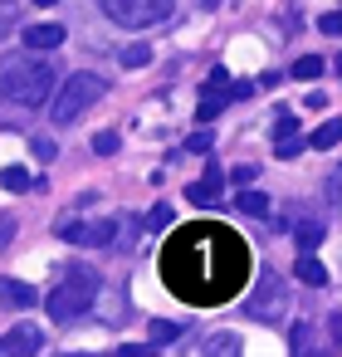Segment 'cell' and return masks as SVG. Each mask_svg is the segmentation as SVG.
Listing matches in <instances>:
<instances>
[{"mask_svg": "<svg viewBox=\"0 0 342 357\" xmlns=\"http://www.w3.org/2000/svg\"><path fill=\"white\" fill-rule=\"evenodd\" d=\"M166 294H176L191 308H220L235 294H244L254 274V255L244 235L225 220H186L166 235L157 255Z\"/></svg>", "mask_w": 342, "mask_h": 357, "instance_id": "1", "label": "cell"}, {"mask_svg": "<svg viewBox=\"0 0 342 357\" xmlns=\"http://www.w3.org/2000/svg\"><path fill=\"white\" fill-rule=\"evenodd\" d=\"M0 93H6L10 103H20V108L49 103V93H54V64L49 59H35V54L6 59V69H0Z\"/></svg>", "mask_w": 342, "mask_h": 357, "instance_id": "2", "label": "cell"}, {"mask_svg": "<svg viewBox=\"0 0 342 357\" xmlns=\"http://www.w3.org/2000/svg\"><path fill=\"white\" fill-rule=\"evenodd\" d=\"M93 289H98V274L84 269V264H74L69 279H64L59 289H49V298H45V303H49V318H54V323H74L79 313L93 308V298H98Z\"/></svg>", "mask_w": 342, "mask_h": 357, "instance_id": "3", "label": "cell"}, {"mask_svg": "<svg viewBox=\"0 0 342 357\" xmlns=\"http://www.w3.org/2000/svg\"><path fill=\"white\" fill-rule=\"evenodd\" d=\"M108 93V84L98 79V74H74V79H64L54 93H49V118L54 123H74L84 108H93L98 98Z\"/></svg>", "mask_w": 342, "mask_h": 357, "instance_id": "4", "label": "cell"}, {"mask_svg": "<svg viewBox=\"0 0 342 357\" xmlns=\"http://www.w3.org/2000/svg\"><path fill=\"white\" fill-rule=\"evenodd\" d=\"M98 6H103L123 30H147V25L171 20V6H176V0H98Z\"/></svg>", "mask_w": 342, "mask_h": 357, "instance_id": "5", "label": "cell"}, {"mask_svg": "<svg viewBox=\"0 0 342 357\" xmlns=\"http://www.w3.org/2000/svg\"><path fill=\"white\" fill-rule=\"evenodd\" d=\"M283 303H288V294H283V279H279L274 269H259V279H254V294L244 298V313H249V318H264V323H274V318H283Z\"/></svg>", "mask_w": 342, "mask_h": 357, "instance_id": "6", "label": "cell"}, {"mask_svg": "<svg viewBox=\"0 0 342 357\" xmlns=\"http://www.w3.org/2000/svg\"><path fill=\"white\" fill-rule=\"evenodd\" d=\"M40 347H45V333L35 323H20V328H10L0 337V352H40Z\"/></svg>", "mask_w": 342, "mask_h": 357, "instance_id": "7", "label": "cell"}, {"mask_svg": "<svg viewBox=\"0 0 342 357\" xmlns=\"http://www.w3.org/2000/svg\"><path fill=\"white\" fill-rule=\"evenodd\" d=\"M0 303H6V308H35L40 289L25 284V279H0Z\"/></svg>", "mask_w": 342, "mask_h": 357, "instance_id": "8", "label": "cell"}, {"mask_svg": "<svg viewBox=\"0 0 342 357\" xmlns=\"http://www.w3.org/2000/svg\"><path fill=\"white\" fill-rule=\"evenodd\" d=\"M64 45V25H30L25 30V50H59Z\"/></svg>", "mask_w": 342, "mask_h": 357, "instance_id": "9", "label": "cell"}, {"mask_svg": "<svg viewBox=\"0 0 342 357\" xmlns=\"http://www.w3.org/2000/svg\"><path fill=\"white\" fill-rule=\"evenodd\" d=\"M186 201H191V206H215V201H220V172L210 167L205 181H191V186H186Z\"/></svg>", "mask_w": 342, "mask_h": 357, "instance_id": "10", "label": "cell"}, {"mask_svg": "<svg viewBox=\"0 0 342 357\" xmlns=\"http://www.w3.org/2000/svg\"><path fill=\"white\" fill-rule=\"evenodd\" d=\"M113 240H118V220H113V215H98L93 225H84V240H79V245L103 250V245H113Z\"/></svg>", "mask_w": 342, "mask_h": 357, "instance_id": "11", "label": "cell"}, {"mask_svg": "<svg viewBox=\"0 0 342 357\" xmlns=\"http://www.w3.org/2000/svg\"><path fill=\"white\" fill-rule=\"evenodd\" d=\"M225 103H230V98H225V89H205V93H201V103H196V123H201V128H205V123H215Z\"/></svg>", "mask_w": 342, "mask_h": 357, "instance_id": "12", "label": "cell"}, {"mask_svg": "<svg viewBox=\"0 0 342 357\" xmlns=\"http://www.w3.org/2000/svg\"><path fill=\"white\" fill-rule=\"evenodd\" d=\"M298 147H303V137H298V123L283 113V118H279V142H274V152H279V157H298Z\"/></svg>", "mask_w": 342, "mask_h": 357, "instance_id": "13", "label": "cell"}, {"mask_svg": "<svg viewBox=\"0 0 342 357\" xmlns=\"http://www.w3.org/2000/svg\"><path fill=\"white\" fill-rule=\"evenodd\" d=\"M337 137H342V123H337V118H327L322 128H313V132H308V147H313V152H332V147H337Z\"/></svg>", "mask_w": 342, "mask_h": 357, "instance_id": "14", "label": "cell"}, {"mask_svg": "<svg viewBox=\"0 0 342 357\" xmlns=\"http://www.w3.org/2000/svg\"><path fill=\"white\" fill-rule=\"evenodd\" d=\"M293 274H298L303 284H313V289H322V284H327V269H322V264L313 259V250H303V255H298V264H293Z\"/></svg>", "mask_w": 342, "mask_h": 357, "instance_id": "15", "label": "cell"}, {"mask_svg": "<svg viewBox=\"0 0 342 357\" xmlns=\"http://www.w3.org/2000/svg\"><path fill=\"white\" fill-rule=\"evenodd\" d=\"M235 211H240V215H269V196H264V191H249V186H240V201H235Z\"/></svg>", "mask_w": 342, "mask_h": 357, "instance_id": "16", "label": "cell"}, {"mask_svg": "<svg viewBox=\"0 0 342 357\" xmlns=\"http://www.w3.org/2000/svg\"><path fill=\"white\" fill-rule=\"evenodd\" d=\"M118 64H123V69H147V64H152V45H127V50L118 54Z\"/></svg>", "mask_w": 342, "mask_h": 357, "instance_id": "17", "label": "cell"}, {"mask_svg": "<svg viewBox=\"0 0 342 357\" xmlns=\"http://www.w3.org/2000/svg\"><path fill=\"white\" fill-rule=\"evenodd\" d=\"M0 186H6V191H30L35 176H30L25 167H6V172H0Z\"/></svg>", "mask_w": 342, "mask_h": 357, "instance_id": "18", "label": "cell"}, {"mask_svg": "<svg viewBox=\"0 0 342 357\" xmlns=\"http://www.w3.org/2000/svg\"><path fill=\"white\" fill-rule=\"evenodd\" d=\"M147 333H152V347H166V342H176V337H181V328H176V323H166V318H152V328H147Z\"/></svg>", "mask_w": 342, "mask_h": 357, "instance_id": "19", "label": "cell"}, {"mask_svg": "<svg viewBox=\"0 0 342 357\" xmlns=\"http://www.w3.org/2000/svg\"><path fill=\"white\" fill-rule=\"evenodd\" d=\"M293 235H298V250H318V245H322V225H318V220H303Z\"/></svg>", "mask_w": 342, "mask_h": 357, "instance_id": "20", "label": "cell"}, {"mask_svg": "<svg viewBox=\"0 0 342 357\" xmlns=\"http://www.w3.org/2000/svg\"><path fill=\"white\" fill-rule=\"evenodd\" d=\"M293 79H303V84H313V79H322V59H318V54H308V59H298V64H293Z\"/></svg>", "mask_w": 342, "mask_h": 357, "instance_id": "21", "label": "cell"}, {"mask_svg": "<svg viewBox=\"0 0 342 357\" xmlns=\"http://www.w3.org/2000/svg\"><path fill=\"white\" fill-rule=\"evenodd\" d=\"M201 352H240V337L235 333H215V337L201 342Z\"/></svg>", "mask_w": 342, "mask_h": 357, "instance_id": "22", "label": "cell"}, {"mask_svg": "<svg viewBox=\"0 0 342 357\" xmlns=\"http://www.w3.org/2000/svg\"><path fill=\"white\" fill-rule=\"evenodd\" d=\"M93 152H98V157H113V152H118V132H98V137H93Z\"/></svg>", "mask_w": 342, "mask_h": 357, "instance_id": "23", "label": "cell"}, {"mask_svg": "<svg viewBox=\"0 0 342 357\" xmlns=\"http://www.w3.org/2000/svg\"><path fill=\"white\" fill-rule=\"evenodd\" d=\"M308 342H313V328L308 323H293V352H308Z\"/></svg>", "mask_w": 342, "mask_h": 357, "instance_id": "24", "label": "cell"}, {"mask_svg": "<svg viewBox=\"0 0 342 357\" xmlns=\"http://www.w3.org/2000/svg\"><path fill=\"white\" fill-rule=\"evenodd\" d=\"M30 147H35V157H40V162H54V152H59V147H54L49 137H35Z\"/></svg>", "mask_w": 342, "mask_h": 357, "instance_id": "25", "label": "cell"}, {"mask_svg": "<svg viewBox=\"0 0 342 357\" xmlns=\"http://www.w3.org/2000/svg\"><path fill=\"white\" fill-rule=\"evenodd\" d=\"M210 142H215L210 132H196V137H186V152H210Z\"/></svg>", "mask_w": 342, "mask_h": 357, "instance_id": "26", "label": "cell"}, {"mask_svg": "<svg viewBox=\"0 0 342 357\" xmlns=\"http://www.w3.org/2000/svg\"><path fill=\"white\" fill-rule=\"evenodd\" d=\"M15 240V215H0V250Z\"/></svg>", "mask_w": 342, "mask_h": 357, "instance_id": "27", "label": "cell"}, {"mask_svg": "<svg viewBox=\"0 0 342 357\" xmlns=\"http://www.w3.org/2000/svg\"><path fill=\"white\" fill-rule=\"evenodd\" d=\"M318 25H322V35H337V30H342V15H337V10H327Z\"/></svg>", "mask_w": 342, "mask_h": 357, "instance_id": "28", "label": "cell"}, {"mask_svg": "<svg viewBox=\"0 0 342 357\" xmlns=\"http://www.w3.org/2000/svg\"><path fill=\"white\" fill-rule=\"evenodd\" d=\"M254 176H259V172H254V167H235V172H230V181H235V186H249V181H254Z\"/></svg>", "mask_w": 342, "mask_h": 357, "instance_id": "29", "label": "cell"}, {"mask_svg": "<svg viewBox=\"0 0 342 357\" xmlns=\"http://www.w3.org/2000/svg\"><path fill=\"white\" fill-rule=\"evenodd\" d=\"M59 240H84V225H79V220H64V225H59Z\"/></svg>", "mask_w": 342, "mask_h": 357, "instance_id": "30", "label": "cell"}, {"mask_svg": "<svg viewBox=\"0 0 342 357\" xmlns=\"http://www.w3.org/2000/svg\"><path fill=\"white\" fill-rule=\"evenodd\" d=\"M210 89H225V93H230V74H225V69H220V64H215V69H210Z\"/></svg>", "mask_w": 342, "mask_h": 357, "instance_id": "31", "label": "cell"}, {"mask_svg": "<svg viewBox=\"0 0 342 357\" xmlns=\"http://www.w3.org/2000/svg\"><path fill=\"white\" fill-rule=\"evenodd\" d=\"M147 220H152V225H166V220H171V206H166V201H162V206H152V215H147Z\"/></svg>", "mask_w": 342, "mask_h": 357, "instance_id": "32", "label": "cell"}, {"mask_svg": "<svg viewBox=\"0 0 342 357\" xmlns=\"http://www.w3.org/2000/svg\"><path fill=\"white\" fill-rule=\"evenodd\" d=\"M6 20H15V6H6V0H0V30H6Z\"/></svg>", "mask_w": 342, "mask_h": 357, "instance_id": "33", "label": "cell"}, {"mask_svg": "<svg viewBox=\"0 0 342 357\" xmlns=\"http://www.w3.org/2000/svg\"><path fill=\"white\" fill-rule=\"evenodd\" d=\"M196 6H201V10H215V6H220V0H196Z\"/></svg>", "mask_w": 342, "mask_h": 357, "instance_id": "34", "label": "cell"}, {"mask_svg": "<svg viewBox=\"0 0 342 357\" xmlns=\"http://www.w3.org/2000/svg\"><path fill=\"white\" fill-rule=\"evenodd\" d=\"M35 6H54V0H35Z\"/></svg>", "mask_w": 342, "mask_h": 357, "instance_id": "35", "label": "cell"}]
</instances>
